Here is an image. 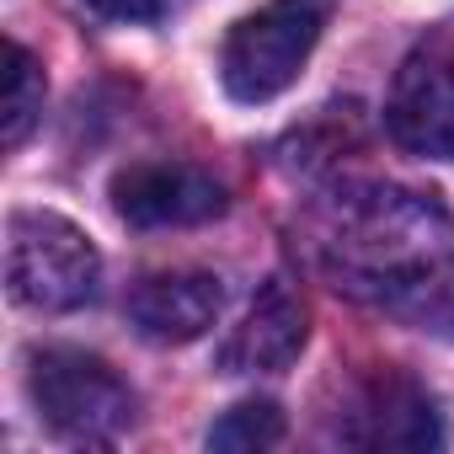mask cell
<instances>
[{
    "label": "cell",
    "mask_w": 454,
    "mask_h": 454,
    "mask_svg": "<svg viewBox=\"0 0 454 454\" xmlns=\"http://www.w3.org/2000/svg\"><path fill=\"white\" fill-rule=\"evenodd\" d=\"M443 241H449V214L433 192L380 187V192L348 203L332 252L348 273V289H369V284L443 252Z\"/></svg>",
    "instance_id": "obj_1"
},
{
    "label": "cell",
    "mask_w": 454,
    "mask_h": 454,
    "mask_svg": "<svg viewBox=\"0 0 454 454\" xmlns=\"http://www.w3.org/2000/svg\"><path fill=\"white\" fill-rule=\"evenodd\" d=\"M102 257L81 224L49 208H17L6 219V289L27 310H81L97 300Z\"/></svg>",
    "instance_id": "obj_2"
},
{
    "label": "cell",
    "mask_w": 454,
    "mask_h": 454,
    "mask_svg": "<svg viewBox=\"0 0 454 454\" xmlns=\"http://www.w3.org/2000/svg\"><path fill=\"white\" fill-rule=\"evenodd\" d=\"M326 17H332V0H268L262 12L241 17L219 49L224 91L247 107L284 97L300 81L310 49L321 43Z\"/></svg>",
    "instance_id": "obj_3"
},
{
    "label": "cell",
    "mask_w": 454,
    "mask_h": 454,
    "mask_svg": "<svg viewBox=\"0 0 454 454\" xmlns=\"http://www.w3.org/2000/svg\"><path fill=\"white\" fill-rule=\"evenodd\" d=\"M27 395L38 417L70 443H113L134 422V390L81 348H43L27 358Z\"/></svg>",
    "instance_id": "obj_4"
},
{
    "label": "cell",
    "mask_w": 454,
    "mask_h": 454,
    "mask_svg": "<svg viewBox=\"0 0 454 454\" xmlns=\"http://www.w3.org/2000/svg\"><path fill=\"white\" fill-rule=\"evenodd\" d=\"M231 192L203 166L187 160H139L113 176V208L134 231H182V224H208L224 214Z\"/></svg>",
    "instance_id": "obj_5"
},
{
    "label": "cell",
    "mask_w": 454,
    "mask_h": 454,
    "mask_svg": "<svg viewBox=\"0 0 454 454\" xmlns=\"http://www.w3.org/2000/svg\"><path fill=\"white\" fill-rule=\"evenodd\" d=\"M390 139L427 160H454V54H411L385 102Z\"/></svg>",
    "instance_id": "obj_6"
},
{
    "label": "cell",
    "mask_w": 454,
    "mask_h": 454,
    "mask_svg": "<svg viewBox=\"0 0 454 454\" xmlns=\"http://www.w3.org/2000/svg\"><path fill=\"white\" fill-rule=\"evenodd\" d=\"M310 337V310L294 294L289 278H268L247 310V321L224 337L219 348V369L224 374H278L300 358Z\"/></svg>",
    "instance_id": "obj_7"
},
{
    "label": "cell",
    "mask_w": 454,
    "mask_h": 454,
    "mask_svg": "<svg viewBox=\"0 0 454 454\" xmlns=\"http://www.w3.org/2000/svg\"><path fill=\"white\" fill-rule=\"evenodd\" d=\"M348 443H358V449H438L443 411H438L427 385H417L406 374H380L358 395V411L348 422Z\"/></svg>",
    "instance_id": "obj_8"
},
{
    "label": "cell",
    "mask_w": 454,
    "mask_h": 454,
    "mask_svg": "<svg viewBox=\"0 0 454 454\" xmlns=\"http://www.w3.org/2000/svg\"><path fill=\"white\" fill-rule=\"evenodd\" d=\"M224 310V284L214 273H150L129 294V321L150 342H198Z\"/></svg>",
    "instance_id": "obj_9"
},
{
    "label": "cell",
    "mask_w": 454,
    "mask_h": 454,
    "mask_svg": "<svg viewBox=\"0 0 454 454\" xmlns=\"http://www.w3.org/2000/svg\"><path fill=\"white\" fill-rule=\"evenodd\" d=\"M369 294L390 316L411 321L417 332H433V337L454 342V252H433V257L369 284Z\"/></svg>",
    "instance_id": "obj_10"
},
{
    "label": "cell",
    "mask_w": 454,
    "mask_h": 454,
    "mask_svg": "<svg viewBox=\"0 0 454 454\" xmlns=\"http://www.w3.org/2000/svg\"><path fill=\"white\" fill-rule=\"evenodd\" d=\"M38 113H43V70H38V59H33L17 38H6V97H0V139L17 150V145L27 139V129L38 123Z\"/></svg>",
    "instance_id": "obj_11"
},
{
    "label": "cell",
    "mask_w": 454,
    "mask_h": 454,
    "mask_svg": "<svg viewBox=\"0 0 454 454\" xmlns=\"http://www.w3.org/2000/svg\"><path fill=\"white\" fill-rule=\"evenodd\" d=\"M284 443V411L273 401H241L208 427V449H278Z\"/></svg>",
    "instance_id": "obj_12"
},
{
    "label": "cell",
    "mask_w": 454,
    "mask_h": 454,
    "mask_svg": "<svg viewBox=\"0 0 454 454\" xmlns=\"http://www.w3.org/2000/svg\"><path fill=\"white\" fill-rule=\"evenodd\" d=\"M91 6L102 17H113V22H155L160 0H91Z\"/></svg>",
    "instance_id": "obj_13"
}]
</instances>
